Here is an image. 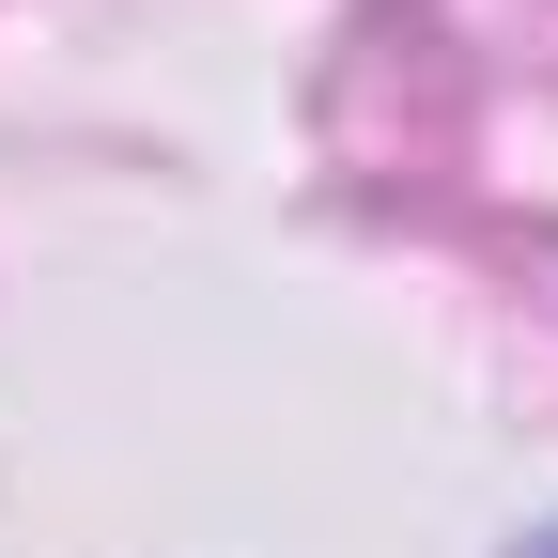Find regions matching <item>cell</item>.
<instances>
[{
	"instance_id": "1",
	"label": "cell",
	"mask_w": 558,
	"mask_h": 558,
	"mask_svg": "<svg viewBox=\"0 0 558 558\" xmlns=\"http://www.w3.org/2000/svg\"><path fill=\"white\" fill-rule=\"evenodd\" d=\"M527 558H558V543H527Z\"/></svg>"
}]
</instances>
